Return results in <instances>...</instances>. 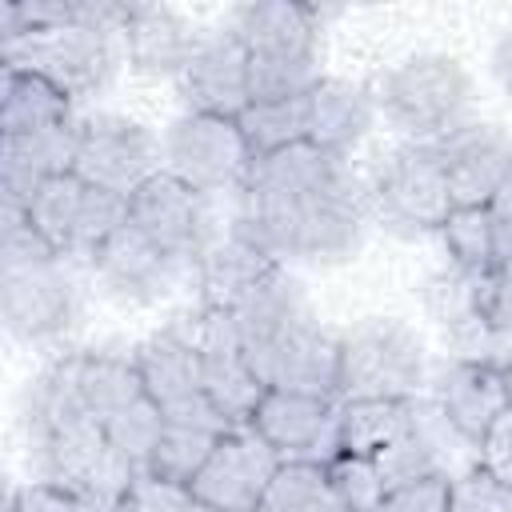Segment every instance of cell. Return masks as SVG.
Wrapping results in <instances>:
<instances>
[{"instance_id":"cb8c5ba5","label":"cell","mask_w":512,"mask_h":512,"mask_svg":"<svg viewBox=\"0 0 512 512\" xmlns=\"http://www.w3.org/2000/svg\"><path fill=\"white\" fill-rule=\"evenodd\" d=\"M376 124V100L372 88L352 84V80H336L324 76L312 92H308V144L348 160L364 136Z\"/></svg>"},{"instance_id":"8fae6325","label":"cell","mask_w":512,"mask_h":512,"mask_svg":"<svg viewBox=\"0 0 512 512\" xmlns=\"http://www.w3.org/2000/svg\"><path fill=\"white\" fill-rule=\"evenodd\" d=\"M72 172L92 188L132 200L156 172H164V144L140 120L116 112H92L80 120Z\"/></svg>"},{"instance_id":"7bdbcfd3","label":"cell","mask_w":512,"mask_h":512,"mask_svg":"<svg viewBox=\"0 0 512 512\" xmlns=\"http://www.w3.org/2000/svg\"><path fill=\"white\" fill-rule=\"evenodd\" d=\"M492 248H496V264L512 260V220H492Z\"/></svg>"},{"instance_id":"b9f144b4","label":"cell","mask_w":512,"mask_h":512,"mask_svg":"<svg viewBox=\"0 0 512 512\" xmlns=\"http://www.w3.org/2000/svg\"><path fill=\"white\" fill-rule=\"evenodd\" d=\"M488 212H492V220H512V168H508V176L500 180L496 196L488 200Z\"/></svg>"},{"instance_id":"9a60e30c","label":"cell","mask_w":512,"mask_h":512,"mask_svg":"<svg viewBox=\"0 0 512 512\" xmlns=\"http://www.w3.org/2000/svg\"><path fill=\"white\" fill-rule=\"evenodd\" d=\"M280 464L284 460L276 456V448L252 424H240L216 440L208 464L188 488L196 500H204L216 512H256Z\"/></svg>"},{"instance_id":"5b68a950","label":"cell","mask_w":512,"mask_h":512,"mask_svg":"<svg viewBox=\"0 0 512 512\" xmlns=\"http://www.w3.org/2000/svg\"><path fill=\"white\" fill-rule=\"evenodd\" d=\"M124 20H128V4L92 0L88 16L76 24L0 40V60L4 68H20L52 80L72 100H88L104 92L120 68Z\"/></svg>"},{"instance_id":"484cf974","label":"cell","mask_w":512,"mask_h":512,"mask_svg":"<svg viewBox=\"0 0 512 512\" xmlns=\"http://www.w3.org/2000/svg\"><path fill=\"white\" fill-rule=\"evenodd\" d=\"M424 412V400H340L336 436L344 456H380Z\"/></svg>"},{"instance_id":"ee69618b","label":"cell","mask_w":512,"mask_h":512,"mask_svg":"<svg viewBox=\"0 0 512 512\" xmlns=\"http://www.w3.org/2000/svg\"><path fill=\"white\" fill-rule=\"evenodd\" d=\"M504 392H508V412H512V364L504 368Z\"/></svg>"},{"instance_id":"603a6c76","label":"cell","mask_w":512,"mask_h":512,"mask_svg":"<svg viewBox=\"0 0 512 512\" xmlns=\"http://www.w3.org/2000/svg\"><path fill=\"white\" fill-rule=\"evenodd\" d=\"M204 28H192L168 4H128L124 20V56L140 76H180L196 52Z\"/></svg>"},{"instance_id":"3957f363","label":"cell","mask_w":512,"mask_h":512,"mask_svg":"<svg viewBox=\"0 0 512 512\" xmlns=\"http://www.w3.org/2000/svg\"><path fill=\"white\" fill-rule=\"evenodd\" d=\"M248 368L264 388L340 400V336H332L296 276L276 268L232 308Z\"/></svg>"},{"instance_id":"836d02e7","label":"cell","mask_w":512,"mask_h":512,"mask_svg":"<svg viewBox=\"0 0 512 512\" xmlns=\"http://www.w3.org/2000/svg\"><path fill=\"white\" fill-rule=\"evenodd\" d=\"M328 472V484L336 488V496L352 508V512H376L380 500H384V484H380V472H376V460L368 456H336L324 464Z\"/></svg>"},{"instance_id":"ba28073f","label":"cell","mask_w":512,"mask_h":512,"mask_svg":"<svg viewBox=\"0 0 512 512\" xmlns=\"http://www.w3.org/2000/svg\"><path fill=\"white\" fill-rule=\"evenodd\" d=\"M368 204L380 216V224L392 228L396 236L440 232L456 208L448 196V180H444L436 148L408 144V140L376 164L372 184H368Z\"/></svg>"},{"instance_id":"7a4b0ae2","label":"cell","mask_w":512,"mask_h":512,"mask_svg":"<svg viewBox=\"0 0 512 512\" xmlns=\"http://www.w3.org/2000/svg\"><path fill=\"white\" fill-rule=\"evenodd\" d=\"M28 456L40 480L76 492L80 500H124L136 468H128L96 412L84 404L76 384V352L52 360L28 388L24 408Z\"/></svg>"},{"instance_id":"1f68e13d","label":"cell","mask_w":512,"mask_h":512,"mask_svg":"<svg viewBox=\"0 0 512 512\" xmlns=\"http://www.w3.org/2000/svg\"><path fill=\"white\" fill-rule=\"evenodd\" d=\"M256 512H352L328 484L324 464H280Z\"/></svg>"},{"instance_id":"9c48e42d","label":"cell","mask_w":512,"mask_h":512,"mask_svg":"<svg viewBox=\"0 0 512 512\" xmlns=\"http://www.w3.org/2000/svg\"><path fill=\"white\" fill-rule=\"evenodd\" d=\"M132 360H136V372L144 380V396L160 408V416L168 424L232 432V424L208 400V392L200 384V356H196L188 324H172V328L148 336L144 344H136Z\"/></svg>"},{"instance_id":"8992f818","label":"cell","mask_w":512,"mask_h":512,"mask_svg":"<svg viewBox=\"0 0 512 512\" xmlns=\"http://www.w3.org/2000/svg\"><path fill=\"white\" fill-rule=\"evenodd\" d=\"M376 112L408 140L436 144L452 128L472 120V76L456 56L420 52L392 68H384L372 84Z\"/></svg>"},{"instance_id":"f35d334b","label":"cell","mask_w":512,"mask_h":512,"mask_svg":"<svg viewBox=\"0 0 512 512\" xmlns=\"http://www.w3.org/2000/svg\"><path fill=\"white\" fill-rule=\"evenodd\" d=\"M4 512H84V508H80L76 492L60 488V484H48V480H32V484L8 492Z\"/></svg>"},{"instance_id":"277c9868","label":"cell","mask_w":512,"mask_h":512,"mask_svg":"<svg viewBox=\"0 0 512 512\" xmlns=\"http://www.w3.org/2000/svg\"><path fill=\"white\" fill-rule=\"evenodd\" d=\"M320 20L324 12L292 0H256L228 12V28L248 52L252 104L308 96L320 76Z\"/></svg>"},{"instance_id":"30bf717a","label":"cell","mask_w":512,"mask_h":512,"mask_svg":"<svg viewBox=\"0 0 512 512\" xmlns=\"http://www.w3.org/2000/svg\"><path fill=\"white\" fill-rule=\"evenodd\" d=\"M160 144H164V172L200 196H216V192H232V188L240 192V184L252 168L244 132L228 116L184 112L168 124Z\"/></svg>"},{"instance_id":"ffe728a7","label":"cell","mask_w":512,"mask_h":512,"mask_svg":"<svg viewBox=\"0 0 512 512\" xmlns=\"http://www.w3.org/2000/svg\"><path fill=\"white\" fill-rule=\"evenodd\" d=\"M448 196L456 208H488L500 180L512 168V136L492 120H468L436 144Z\"/></svg>"},{"instance_id":"6da1fadb","label":"cell","mask_w":512,"mask_h":512,"mask_svg":"<svg viewBox=\"0 0 512 512\" xmlns=\"http://www.w3.org/2000/svg\"><path fill=\"white\" fill-rule=\"evenodd\" d=\"M368 212V188L348 160L316 144H296L252 160L232 228L260 244L276 264H336L360 248Z\"/></svg>"},{"instance_id":"4fadbf2b","label":"cell","mask_w":512,"mask_h":512,"mask_svg":"<svg viewBox=\"0 0 512 512\" xmlns=\"http://www.w3.org/2000/svg\"><path fill=\"white\" fill-rule=\"evenodd\" d=\"M4 328L16 340H56L80 320V288L64 272V260L0 268Z\"/></svg>"},{"instance_id":"e575fe53","label":"cell","mask_w":512,"mask_h":512,"mask_svg":"<svg viewBox=\"0 0 512 512\" xmlns=\"http://www.w3.org/2000/svg\"><path fill=\"white\" fill-rule=\"evenodd\" d=\"M124 504H128V512H216V508H208L204 500H196L192 488L156 480V476H148V472H136V476H132Z\"/></svg>"},{"instance_id":"4dcf8cb0","label":"cell","mask_w":512,"mask_h":512,"mask_svg":"<svg viewBox=\"0 0 512 512\" xmlns=\"http://www.w3.org/2000/svg\"><path fill=\"white\" fill-rule=\"evenodd\" d=\"M84 192L88 184L76 176V172H64V176H52L36 188V196L28 200L24 216L32 220V228L68 260V244H72V232H76V216H80V204H84Z\"/></svg>"},{"instance_id":"d4e9b609","label":"cell","mask_w":512,"mask_h":512,"mask_svg":"<svg viewBox=\"0 0 512 512\" xmlns=\"http://www.w3.org/2000/svg\"><path fill=\"white\" fill-rule=\"evenodd\" d=\"M280 264L252 244L248 236H240L236 228H228V236H216L208 244V252L200 256L196 268V284H200V300L204 308H224L232 312L240 300H248Z\"/></svg>"},{"instance_id":"f546056e","label":"cell","mask_w":512,"mask_h":512,"mask_svg":"<svg viewBox=\"0 0 512 512\" xmlns=\"http://www.w3.org/2000/svg\"><path fill=\"white\" fill-rule=\"evenodd\" d=\"M376 460V472H380V484L384 492L400 488V484H412V480H424V476H440L444 472V456H440V440L432 432V416H428V404L420 412V420L400 436L392 440Z\"/></svg>"},{"instance_id":"e0dca14e","label":"cell","mask_w":512,"mask_h":512,"mask_svg":"<svg viewBox=\"0 0 512 512\" xmlns=\"http://www.w3.org/2000/svg\"><path fill=\"white\" fill-rule=\"evenodd\" d=\"M128 220L152 240L160 244L168 256L200 268V256L208 252L212 236V208L208 196L184 188L176 176L156 172L132 200H128Z\"/></svg>"},{"instance_id":"52a82bcc","label":"cell","mask_w":512,"mask_h":512,"mask_svg":"<svg viewBox=\"0 0 512 512\" xmlns=\"http://www.w3.org/2000/svg\"><path fill=\"white\" fill-rule=\"evenodd\" d=\"M424 344L396 316H368L340 332V400H416Z\"/></svg>"},{"instance_id":"4316f807","label":"cell","mask_w":512,"mask_h":512,"mask_svg":"<svg viewBox=\"0 0 512 512\" xmlns=\"http://www.w3.org/2000/svg\"><path fill=\"white\" fill-rule=\"evenodd\" d=\"M76 120V100L64 96L52 80L20 68H4V88H0V136H20V132H40L52 124Z\"/></svg>"},{"instance_id":"8d00e7d4","label":"cell","mask_w":512,"mask_h":512,"mask_svg":"<svg viewBox=\"0 0 512 512\" xmlns=\"http://www.w3.org/2000/svg\"><path fill=\"white\" fill-rule=\"evenodd\" d=\"M376 512H452V476H424L412 484H400L384 492Z\"/></svg>"},{"instance_id":"d6986e66","label":"cell","mask_w":512,"mask_h":512,"mask_svg":"<svg viewBox=\"0 0 512 512\" xmlns=\"http://www.w3.org/2000/svg\"><path fill=\"white\" fill-rule=\"evenodd\" d=\"M176 84H180V100L188 104V112L240 120V112L252 104L248 52H244L240 36L228 28V20L220 28L200 32V44L188 56L184 72L176 76Z\"/></svg>"},{"instance_id":"83f0119b","label":"cell","mask_w":512,"mask_h":512,"mask_svg":"<svg viewBox=\"0 0 512 512\" xmlns=\"http://www.w3.org/2000/svg\"><path fill=\"white\" fill-rule=\"evenodd\" d=\"M236 124L244 132V144H248L252 160H264V156H276L284 148L308 144V96L248 104Z\"/></svg>"},{"instance_id":"f1b7e54d","label":"cell","mask_w":512,"mask_h":512,"mask_svg":"<svg viewBox=\"0 0 512 512\" xmlns=\"http://www.w3.org/2000/svg\"><path fill=\"white\" fill-rule=\"evenodd\" d=\"M220 436H224V432H208V428L168 424V420H164V428H160V436H156V444H152V456H148L144 472L156 476V480H168V484L188 488V484L200 476V468L208 464V456H212V448H216Z\"/></svg>"},{"instance_id":"5bb4252c","label":"cell","mask_w":512,"mask_h":512,"mask_svg":"<svg viewBox=\"0 0 512 512\" xmlns=\"http://www.w3.org/2000/svg\"><path fill=\"white\" fill-rule=\"evenodd\" d=\"M88 268H92L96 284L120 304H156L196 276L192 264L168 256L132 220H124L100 244V252L88 260Z\"/></svg>"},{"instance_id":"7c38bea8","label":"cell","mask_w":512,"mask_h":512,"mask_svg":"<svg viewBox=\"0 0 512 512\" xmlns=\"http://www.w3.org/2000/svg\"><path fill=\"white\" fill-rule=\"evenodd\" d=\"M480 276L484 272H468V268L448 264L444 272L428 276L424 308L436 320L452 360L508 368L512 364V336L492 328V320L484 316V308H480Z\"/></svg>"},{"instance_id":"7402d4cb","label":"cell","mask_w":512,"mask_h":512,"mask_svg":"<svg viewBox=\"0 0 512 512\" xmlns=\"http://www.w3.org/2000/svg\"><path fill=\"white\" fill-rule=\"evenodd\" d=\"M436 412L444 424L480 448L488 428L508 412V392H504V368L492 364H468V360H448L436 372Z\"/></svg>"},{"instance_id":"ab89813d","label":"cell","mask_w":512,"mask_h":512,"mask_svg":"<svg viewBox=\"0 0 512 512\" xmlns=\"http://www.w3.org/2000/svg\"><path fill=\"white\" fill-rule=\"evenodd\" d=\"M480 464L496 476V480H504L508 488H512V412H504L492 428H488V436L480 440Z\"/></svg>"},{"instance_id":"d6a6232c","label":"cell","mask_w":512,"mask_h":512,"mask_svg":"<svg viewBox=\"0 0 512 512\" xmlns=\"http://www.w3.org/2000/svg\"><path fill=\"white\" fill-rule=\"evenodd\" d=\"M440 240L456 268L488 272L496 264L492 248V212L488 208H452V216L440 228Z\"/></svg>"},{"instance_id":"60d3db41","label":"cell","mask_w":512,"mask_h":512,"mask_svg":"<svg viewBox=\"0 0 512 512\" xmlns=\"http://www.w3.org/2000/svg\"><path fill=\"white\" fill-rule=\"evenodd\" d=\"M492 76H496L500 92L512 100V28H504L496 48H492Z\"/></svg>"},{"instance_id":"d590c367","label":"cell","mask_w":512,"mask_h":512,"mask_svg":"<svg viewBox=\"0 0 512 512\" xmlns=\"http://www.w3.org/2000/svg\"><path fill=\"white\" fill-rule=\"evenodd\" d=\"M452 512H512V488L476 464L452 480Z\"/></svg>"},{"instance_id":"74e56055","label":"cell","mask_w":512,"mask_h":512,"mask_svg":"<svg viewBox=\"0 0 512 512\" xmlns=\"http://www.w3.org/2000/svg\"><path fill=\"white\" fill-rule=\"evenodd\" d=\"M480 308L492 328L512 336V260H500L480 276Z\"/></svg>"},{"instance_id":"ac0fdd59","label":"cell","mask_w":512,"mask_h":512,"mask_svg":"<svg viewBox=\"0 0 512 512\" xmlns=\"http://www.w3.org/2000/svg\"><path fill=\"white\" fill-rule=\"evenodd\" d=\"M336 412L340 400L268 388L248 424L276 448L284 464H328L340 456Z\"/></svg>"},{"instance_id":"44dd1931","label":"cell","mask_w":512,"mask_h":512,"mask_svg":"<svg viewBox=\"0 0 512 512\" xmlns=\"http://www.w3.org/2000/svg\"><path fill=\"white\" fill-rule=\"evenodd\" d=\"M76 144H80V120L52 124L40 132L4 136V144H0V208L24 212L44 180L72 172Z\"/></svg>"},{"instance_id":"2e32d148","label":"cell","mask_w":512,"mask_h":512,"mask_svg":"<svg viewBox=\"0 0 512 512\" xmlns=\"http://www.w3.org/2000/svg\"><path fill=\"white\" fill-rule=\"evenodd\" d=\"M188 332H192V344H196V356H200V384H204L208 400L224 412V420L232 428L248 424L268 388L256 380V372L244 360L232 312L200 308V316L188 320Z\"/></svg>"}]
</instances>
